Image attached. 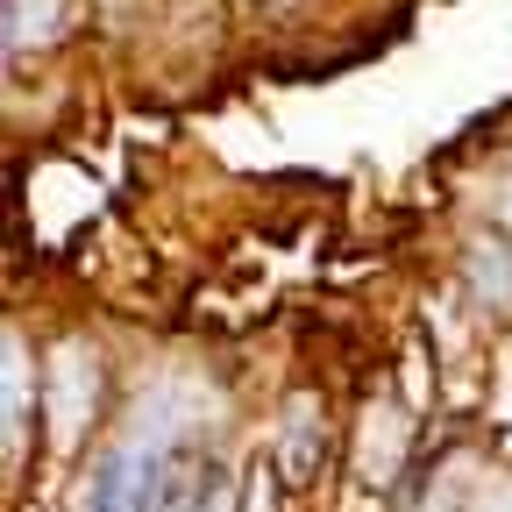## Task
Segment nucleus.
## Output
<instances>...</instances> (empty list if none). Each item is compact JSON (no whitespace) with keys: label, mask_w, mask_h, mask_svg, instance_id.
<instances>
[{"label":"nucleus","mask_w":512,"mask_h":512,"mask_svg":"<svg viewBox=\"0 0 512 512\" xmlns=\"http://www.w3.org/2000/svg\"><path fill=\"white\" fill-rule=\"evenodd\" d=\"M86 512H143V463L136 456H100L86 484Z\"/></svg>","instance_id":"nucleus-1"},{"label":"nucleus","mask_w":512,"mask_h":512,"mask_svg":"<svg viewBox=\"0 0 512 512\" xmlns=\"http://www.w3.org/2000/svg\"><path fill=\"white\" fill-rule=\"evenodd\" d=\"M185 512H228V477L207 463V477H200V498H192Z\"/></svg>","instance_id":"nucleus-2"}]
</instances>
